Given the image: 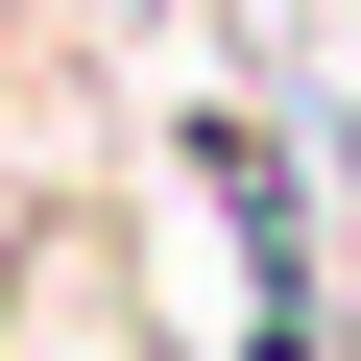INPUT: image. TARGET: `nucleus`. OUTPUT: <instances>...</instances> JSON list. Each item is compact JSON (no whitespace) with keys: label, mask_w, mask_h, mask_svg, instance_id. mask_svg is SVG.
<instances>
[{"label":"nucleus","mask_w":361,"mask_h":361,"mask_svg":"<svg viewBox=\"0 0 361 361\" xmlns=\"http://www.w3.org/2000/svg\"><path fill=\"white\" fill-rule=\"evenodd\" d=\"M0 361H169L145 241L121 217H25V241H0Z\"/></svg>","instance_id":"f257e3e1"}]
</instances>
